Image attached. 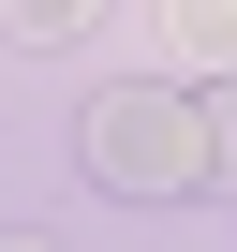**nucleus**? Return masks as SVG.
<instances>
[{
    "instance_id": "7ed1b4c3",
    "label": "nucleus",
    "mask_w": 237,
    "mask_h": 252,
    "mask_svg": "<svg viewBox=\"0 0 237 252\" xmlns=\"http://www.w3.org/2000/svg\"><path fill=\"white\" fill-rule=\"evenodd\" d=\"M193 119H207V163L237 178V74H222V89H193Z\"/></svg>"
},
{
    "instance_id": "20e7f679",
    "label": "nucleus",
    "mask_w": 237,
    "mask_h": 252,
    "mask_svg": "<svg viewBox=\"0 0 237 252\" xmlns=\"http://www.w3.org/2000/svg\"><path fill=\"white\" fill-rule=\"evenodd\" d=\"M0 252H45V237H0Z\"/></svg>"
},
{
    "instance_id": "f257e3e1",
    "label": "nucleus",
    "mask_w": 237,
    "mask_h": 252,
    "mask_svg": "<svg viewBox=\"0 0 237 252\" xmlns=\"http://www.w3.org/2000/svg\"><path fill=\"white\" fill-rule=\"evenodd\" d=\"M74 163H89L118 208H193V193H222L193 89H89V119H74Z\"/></svg>"
},
{
    "instance_id": "f03ea898",
    "label": "nucleus",
    "mask_w": 237,
    "mask_h": 252,
    "mask_svg": "<svg viewBox=\"0 0 237 252\" xmlns=\"http://www.w3.org/2000/svg\"><path fill=\"white\" fill-rule=\"evenodd\" d=\"M163 30H178L207 74H237V0H193V15H163Z\"/></svg>"
}]
</instances>
